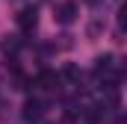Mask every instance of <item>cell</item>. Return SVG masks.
<instances>
[{
  "instance_id": "6da1fadb",
  "label": "cell",
  "mask_w": 127,
  "mask_h": 124,
  "mask_svg": "<svg viewBox=\"0 0 127 124\" xmlns=\"http://www.w3.org/2000/svg\"><path fill=\"white\" fill-rule=\"evenodd\" d=\"M77 12H80V9H77V3H74V0H65V3L56 6L53 18H56L62 27H68V24H74V21H77Z\"/></svg>"
},
{
  "instance_id": "8992f818",
  "label": "cell",
  "mask_w": 127,
  "mask_h": 124,
  "mask_svg": "<svg viewBox=\"0 0 127 124\" xmlns=\"http://www.w3.org/2000/svg\"><path fill=\"white\" fill-rule=\"evenodd\" d=\"M118 24L127 30V3H121V9H118Z\"/></svg>"
},
{
  "instance_id": "52a82bcc",
  "label": "cell",
  "mask_w": 127,
  "mask_h": 124,
  "mask_svg": "<svg viewBox=\"0 0 127 124\" xmlns=\"http://www.w3.org/2000/svg\"><path fill=\"white\" fill-rule=\"evenodd\" d=\"M121 74H127V59H124V62H121Z\"/></svg>"
},
{
  "instance_id": "7a4b0ae2",
  "label": "cell",
  "mask_w": 127,
  "mask_h": 124,
  "mask_svg": "<svg viewBox=\"0 0 127 124\" xmlns=\"http://www.w3.org/2000/svg\"><path fill=\"white\" fill-rule=\"evenodd\" d=\"M41 115H44V103H41L38 97H30V100L24 103V121L27 124H38Z\"/></svg>"
},
{
  "instance_id": "5b68a950",
  "label": "cell",
  "mask_w": 127,
  "mask_h": 124,
  "mask_svg": "<svg viewBox=\"0 0 127 124\" xmlns=\"http://www.w3.org/2000/svg\"><path fill=\"white\" fill-rule=\"evenodd\" d=\"M56 83H59V77H56L53 71H41V74H38V86H41V89H56Z\"/></svg>"
},
{
  "instance_id": "277c9868",
  "label": "cell",
  "mask_w": 127,
  "mask_h": 124,
  "mask_svg": "<svg viewBox=\"0 0 127 124\" xmlns=\"http://www.w3.org/2000/svg\"><path fill=\"white\" fill-rule=\"evenodd\" d=\"M109 71H112V56H109V53H106V56H97L95 59V74L100 77V74H109Z\"/></svg>"
},
{
  "instance_id": "3957f363",
  "label": "cell",
  "mask_w": 127,
  "mask_h": 124,
  "mask_svg": "<svg viewBox=\"0 0 127 124\" xmlns=\"http://www.w3.org/2000/svg\"><path fill=\"white\" fill-rule=\"evenodd\" d=\"M35 24H38V12H35V6H27V9L18 12V27H21L24 32H32Z\"/></svg>"
}]
</instances>
